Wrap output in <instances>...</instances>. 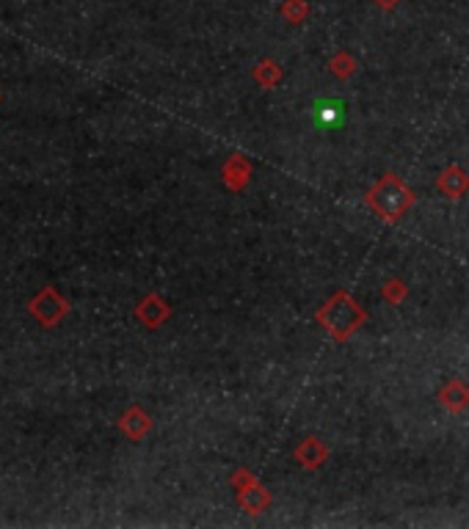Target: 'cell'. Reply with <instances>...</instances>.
I'll return each instance as SVG.
<instances>
[{
	"mask_svg": "<svg viewBox=\"0 0 469 529\" xmlns=\"http://www.w3.org/2000/svg\"><path fill=\"white\" fill-rule=\"evenodd\" d=\"M379 3H381V6H395L397 0H379Z\"/></svg>",
	"mask_w": 469,
	"mask_h": 529,
	"instance_id": "7a4b0ae2",
	"label": "cell"
},
{
	"mask_svg": "<svg viewBox=\"0 0 469 529\" xmlns=\"http://www.w3.org/2000/svg\"><path fill=\"white\" fill-rule=\"evenodd\" d=\"M312 116L320 127H340L345 122V105L342 99H320L312 108Z\"/></svg>",
	"mask_w": 469,
	"mask_h": 529,
	"instance_id": "6da1fadb",
	"label": "cell"
}]
</instances>
